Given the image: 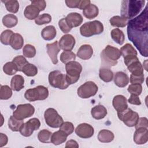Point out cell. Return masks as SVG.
I'll use <instances>...</instances> for the list:
<instances>
[{"instance_id": "cell-1", "label": "cell", "mask_w": 148, "mask_h": 148, "mask_svg": "<svg viewBox=\"0 0 148 148\" xmlns=\"http://www.w3.org/2000/svg\"><path fill=\"white\" fill-rule=\"evenodd\" d=\"M127 24L129 40L134 43L142 56L147 57V6L138 16L129 20Z\"/></svg>"}, {"instance_id": "cell-2", "label": "cell", "mask_w": 148, "mask_h": 148, "mask_svg": "<svg viewBox=\"0 0 148 148\" xmlns=\"http://www.w3.org/2000/svg\"><path fill=\"white\" fill-rule=\"evenodd\" d=\"M145 1L125 0L121 2V17L131 19L136 16L142 10L145 5Z\"/></svg>"}, {"instance_id": "cell-3", "label": "cell", "mask_w": 148, "mask_h": 148, "mask_svg": "<svg viewBox=\"0 0 148 148\" xmlns=\"http://www.w3.org/2000/svg\"><path fill=\"white\" fill-rule=\"evenodd\" d=\"M121 56V53L119 49L107 45L101 53L102 67L109 68L116 65Z\"/></svg>"}, {"instance_id": "cell-4", "label": "cell", "mask_w": 148, "mask_h": 148, "mask_svg": "<svg viewBox=\"0 0 148 148\" xmlns=\"http://www.w3.org/2000/svg\"><path fill=\"white\" fill-rule=\"evenodd\" d=\"M103 31V25L98 20L86 22L80 28V34L84 37L99 35Z\"/></svg>"}, {"instance_id": "cell-5", "label": "cell", "mask_w": 148, "mask_h": 148, "mask_svg": "<svg viewBox=\"0 0 148 148\" xmlns=\"http://www.w3.org/2000/svg\"><path fill=\"white\" fill-rule=\"evenodd\" d=\"M65 69L66 72V79L69 85L77 82L79 79L80 74L82 71V66L81 64L75 61H71L65 65Z\"/></svg>"}, {"instance_id": "cell-6", "label": "cell", "mask_w": 148, "mask_h": 148, "mask_svg": "<svg viewBox=\"0 0 148 148\" xmlns=\"http://www.w3.org/2000/svg\"><path fill=\"white\" fill-rule=\"evenodd\" d=\"M48 96L49 90L47 88L43 86H38L35 88L28 89L24 94L25 98L30 102L45 100Z\"/></svg>"}, {"instance_id": "cell-7", "label": "cell", "mask_w": 148, "mask_h": 148, "mask_svg": "<svg viewBox=\"0 0 148 148\" xmlns=\"http://www.w3.org/2000/svg\"><path fill=\"white\" fill-rule=\"evenodd\" d=\"M49 82L51 86L61 90L66 89L69 86L66 75L62 73L58 70L53 71L49 73Z\"/></svg>"}, {"instance_id": "cell-8", "label": "cell", "mask_w": 148, "mask_h": 148, "mask_svg": "<svg viewBox=\"0 0 148 148\" xmlns=\"http://www.w3.org/2000/svg\"><path fill=\"white\" fill-rule=\"evenodd\" d=\"M46 123L51 128H58L64 123L63 119L54 108H48L44 113Z\"/></svg>"}, {"instance_id": "cell-9", "label": "cell", "mask_w": 148, "mask_h": 148, "mask_svg": "<svg viewBox=\"0 0 148 148\" xmlns=\"http://www.w3.org/2000/svg\"><path fill=\"white\" fill-rule=\"evenodd\" d=\"M124 59V63L131 75H141L143 74V68L137 56H127Z\"/></svg>"}, {"instance_id": "cell-10", "label": "cell", "mask_w": 148, "mask_h": 148, "mask_svg": "<svg viewBox=\"0 0 148 148\" xmlns=\"http://www.w3.org/2000/svg\"><path fill=\"white\" fill-rule=\"evenodd\" d=\"M117 116L121 121L130 127H134L139 118L137 112L133 111L128 108L121 112H117Z\"/></svg>"}, {"instance_id": "cell-11", "label": "cell", "mask_w": 148, "mask_h": 148, "mask_svg": "<svg viewBox=\"0 0 148 148\" xmlns=\"http://www.w3.org/2000/svg\"><path fill=\"white\" fill-rule=\"evenodd\" d=\"M98 90L96 84L91 81H88L81 85L77 90V95L82 98H89L94 96Z\"/></svg>"}, {"instance_id": "cell-12", "label": "cell", "mask_w": 148, "mask_h": 148, "mask_svg": "<svg viewBox=\"0 0 148 148\" xmlns=\"http://www.w3.org/2000/svg\"><path fill=\"white\" fill-rule=\"evenodd\" d=\"M35 112L34 107L30 103L20 104L13 112V116L17 119L24 120L32 116Z\"/></svg>"}, {"instance_id": "cell-13", "label": "cell", "mask_w": 148, "mask_h": 148, "mask_svg": "<svg viewBox=\"0 0 148 148\" xmlns=\"http://www.w3.org/2000/svg\"><path fill=\"white\" fill-rule=\"evenodd\" d=\"M40 126V122L37 118H32L24 123L20 130V134L25 137L31 136L35 130H37Z\"/></svg>"}, {"instance_id": "cell-14", "label": "cell", "mask_w": 148, "mask_h": 148, "mask_svg": "<svg viewBox=\"0 0 148 148\" xmlns=\"http://www.w3.org/2000/svg\"><path fill=\"white\" fill-rule=\"evenodd\" d=\"M94 128L87 123L79 124L75 129L76 134L80 138L87 139L91 138L94 135Z\"/></svg>"}, {"instance_id": "cell-15", "label": "cell", "mask_w": 148, "mask_h": 148, "mask_svg": "<svg viewBox=\"0 0 148 148\" xmlns=\"http://www.w3.org/2000/svg\"><path fill=\"white\" fill-rule=\"evenodd\" d=\"M75 39L71 34H65L60 39L58 45L64 51H71L75 45Z\"/></svg>"}, {"instance_id": "cell-16", "label": "cell", "mask_w": 148, "mask_h": 148, "mask_svg": "<svg viewBox=\"0 0 148 148\" xmlns=\"http://www.w3.org/2000/svg\"><path fill=\"white\" fill-rule=\"evenodd\" d=\"M148 140V130L147 128L140 127L136 129L134 135V141L137 145H143Z\"/></svg>"}, {"instance_id": "cell-17", "label": "cell", "mask_w": 148, "mask_h": 148, "mask_svg": "<svg viewBox=\"0 0 148 148\" xmlns=\"http://www.w3.org/2000/svg\"><path fill=\"white\" fill-rule=\"evenodd\" d=\"M47 53L50 58L53 64L58 63L57 54L60 52L61 49L58 45V42L56 40L52 43H48L46 45Z\"/></svg>"}, {"instance_id": "cell-18", "label": "cell", "mask_w": 148, "mask_h": 148, "mask_svg": "<svg viewBox=\"0 0 148 148\" xmlns=\"http://www.w3.org/2000/svg\"><path fill=\"white\" fill-rule=\"evenodd\" d=\"M112 104L117 112H121L128 108L127 98L122 95H116L113 99Z\"/></svg>"}, {"instance_id": "cell-19", "label": "cell", "mask_w": 148, "mask_h": 148, "mask_svg": "<svg viewBox=\"0 0 148 148\" xmlns=\"http://www.w3.org/2000/svg\"><path fill=\"white\" fill-rule=\"evenodd\" d=\"M68 25L71 28L79 26L83 22V17L82 15L78 13H69L65 18Z\"/></svg>"}, {"instance_id": "cell-20", "label": "cell", "mask_w": 148, "mask_h": 148, "mask_svg": "<svg viewBox=\"0 0 148 148\" xmlns=\"http://www.w3.org/2000/svg\"><path fill=\"white\" fill-rule=\"evenodd\" d=\"M93 54V49L90 45H83L80 47L77 52V56L79 58L82 60L90 59Z\"/></svg>"}, {"instance_id": "cell-21", "label": "cell", "mask_w": 148, "mask_h": 148, "mask_svg": "<svg viewBox=\"0 0 148 148\" xmlns=\"http://www.w3.org/2000/svg\"><path fill=\"white\" fill-rule=\"evenodd\" d=\"M11 88L15 91H19L24 87V79L20 75H14L10 81Z\"/></svg>"}, {"instance_id": "cell-22", "label": "cell", "mask_w": 148, "mask_h": 148, "mask_svg": "<svg viewBox=\"0 0 148 148\" xmlns=\"http://www.w3.org/2000/svg\"><path fill=\"white\" fill-rule=\"evenodd\" d=\"M114 82L119 87H124L129 83L128 75L123 72H117L114 77Z\"/></svg>"}, {"instance_id": "cell-23", "label": "cell", "mask_w": 148, "mask_h": 148, "mask_svg": "<svg viewBox=\"0 0 148 148\" xmlns=\"http://www.w3.org/2000/svg\"><path fill=\"white\" fill-rule=\"evenodd\" d=\"M107 113L106 108L101 105H96L91 110V114L92 117L96 120L103 119L106 116Z\"/></svg>"}, {"instance_id": "cell-24", "label": "cell", "mask_w": 148, "mask_h": 148, "mask_svg": "<svg viewBox=\"0 0 148 148\" xmlns=\"http://www.w3.org/2000/svg\"><path fill=\"white\" fill-rule=\"evenodd\" d=\"M99 10L94 4L90 3L87 5L83 10V14L88 19H92L98 15Z\"/></svg>"}, {"instance_id": "cell-25", "label": "cell", "mask_w": 148, "mask_h": 148, "mask_svg": "<svg viewBox=\"0 0 148 148\" xmlns=\"http://www.w3.org/2000/svg\"><path fill=\"white\" fill-rule=\"evenodd\" d=\"M40 12L39 9L36 6L29 5L26 6L24 12V14L28 20H35L38 17Z\"/></svg>"}, {"instance_id": "cell-26", "label": "cell", "mask_w": 148, "mask_h": 148, "mask_svg": "<svg viewBox=\"0 0 148 148\" xmlns=\"http://www.w3.org/2000/svg\"><path fill=\"white\" fill-rule=\"evenodd\" d=\"M67 136L65 133L60 130L52 134L50 142L54 145H59L66 141Z\"/></svg>"}, {"instance_id": "cell-27", "label": "cell", "mask_w": 148, "mask_h": 148, "mask_svg": "<svg viewBox=\"0 0 148 148\" xmlns=\"http://www.w3.org/2000/svg\"><path fill=\"white\" fill-rule=\"evenodd\" d=\"M57 34L56 28L53 25H49L45 27L41 32L42 37L46 40L53 39Z\"/></svg>"}, {"instance_id": "cell-28", "label": "cell", "mask_w": 148, "mask_h": 148, "mask_svg": "<svg viewBox=\"0 0 148 148\" xmlns=\"http://www.w3.org/2000/svg\"><path fill=\"white\" fill-rule=\"evenodd\" d=\"M23 44L24 39L23 36L18 33H14L10 42L11 47L14 50H20L23 47Z\"/></svg>"}, {"instance_id": "cell-29", "label": "cell", "mask_w": 148, "mask_h": 148, "mask_svg": "<svg viewBox=\"0 0 148 148\" xmlns=\"http://www.w3.org/2000/svg\"><path fill=\"white\" fill-rule=\"evenodd\" d=\"M114 134L108 130H101L98 135V139L102 143H109L114 139Z\"/></svg>"}, {"instance_id": "cell-30", "label": "cell", "mask_w": 148, "mask_h": 148, "mask_svg": "<svg viewBox=\"0 0 148 148\" xmlns=\"http://www.w3.org/2000/svg\"><path fill=\"white\" fill-rule=\"evenodd\" d=\"M24 124V120H19L11 116L8 121V127L12 131L14 132L20 131L21 127Z\"/></svg>"}, {"instance_id": "cell-31", "label": "cell", "mask_w": 148, "mask_h": 148, "mask_svg": "<svg viewBox=\"0 0 148 148\" xmlns=\"http://www.w3.org/2000/svg\"><path fill=\"white\" fill-rule=\"evenodd\" d=\"M99 76L103 82H110L113 79V73L109 68L101 67L99 69Z\"/></svg>"}, {"instance_id": "cell-32", "label": "cell", "mask_w": 148, "mask_h": 148, "mask_svg": "<svg viewBox=\"0 0 148 148\" xmlns=\"http://www.w3.org/2000/svg\"><path fill=\"white\" fill-rule=\"evenodd\" d=\"M110 35L112 39L117 43L121 45L125 40V36L123 32L119 28H115L112 30Z\"/></svg>"}, {"instance_id": "cell-33", "label": "cell", "mask_w": 148, "mask_h": 148, "mask_svg": "<svg viewBox=\"0 0 148 148\" xmlns=\"http://www.w3.org/2000/svg\"><path fill=\"white\" fill-rule=\"evenodd\" d=\"M17 23V17L13 14H6L2 18V23L7 28H12L16 26Z\"/></svg>"}, {"instance_id": "cell-34", "label": "cell", "mask_w": 148, "mask_h": 148, "mask_svg": "<svg viewBox=\"0 0 148 148\" xmlns=\"http://www.w3.org/2000/svg\"><path fill=\"white\" fill-rule=\"evenodd\" d=\"M111 25L115 27H124L127 25L128 20L119 16H114L112 17L110 20Z\"/></svg>"}, {"instance_id": "cell-35", "label": "cell", "mask_w": 148, "mask_h": 148, "mask_svg": "<svg viewBox=\"0 0 148 148\" xmlns=\"http://www.w3.org/2000/svg\"><path fill=\"white\" fill-rule=\"evenodd\" d=\"M121 56L124 58L129 56H137L138 53L134 47L130 43H126L124 46L121 47L120 50Z\"/></svg>"}, {"instance_id": "cell-36", "label": "cell", "mask_w": 148, "mask_h": 148, "mask_svg": "<svg viewBox=\"0 0 148 148\" xmlns=\"http://www.w3.org/2000/svg\"><path fill=\"white\" fill-rule=\"evenodd\" d=\"M5 5V7L6 10L13 13H16L18 12L19 9V3L16 0H9V1H3Z\"/></svg>"}, {"instance_id": "cell-37", "label": "cell", "mask_w": 148, "mask_h": 148, "mask_svg": "<svg viewBox=\"0 0 148 148\" xmlns=\"http://www.w3.org/2000/svg\"><path fill=\"white\" fill-rule=\"evenodd\" d=\"M76 59V55L71 51H64L60 55V61L66 64L67 63L75 61Z\"/></svg>"}, {"instance_id": "cell-38", "label": "cell", "mask_w": 148, "mask_h": 148, "mask_svg": "<svg viewBox=\"0 0 148 148\" xmlns=\"http://www.w3.org/2000/svg\"><path fill=\"white\" fill-rule=\"evenodd\" d=\"M3 71L8 75H14L18 71L16 65L13 61L6 62L3 66Z\"/></svg>"}, {"instance_id": "cell-39", "label": "cell", "mask_w": 148, "mask_h": 148, "mask_svg": "<svg viewBox=\"0 0 148 148\" xmlns=\"http://www.w3.org/2000/svg\"><path fill=\"white\" fill-rule=\"evenodd\" d=\"M52 133L47 130H42L38 134V138L40 142L50 143Z\"/></svg>"}, {"instance_id": "cell-40", "label": "cell", "mask_w": 148, "mask_h": 148, "mask_svg": "<svg viewBox=\"0 0 148 148\" xmlns=\"http://www.w3.org/2000/svg\"><path fill=\"white\" fill-rule=\"evenodd\" d=\"M22 72L27 76H34L38 73V68L35 65L28 63L23 68Z\"/></svg>"}, {"instance_id": "cell-41", "label": "cell", "mask_w": 148, "mask_h": 148, "mask_svg": "<svg viewBox=\"0 0 148 148\" xmlns=\"http://www.w3.org/2000/svg\"><path fill=\"white\" fill-rule=\"evenodd\" d=\"M12 89L7 85L1 86L0 89V99L6 100L9 99L12 95Z\"/></svg>"}, {"instance_id": "cell-42", "label": "cell", "mask_w": 148, "mask_h": 148, "mask_svg": "<svg viewBox=\"0 0 148 148\" xmlns=\"http://www.w3.org/2000/svg\"><path fill=\"white\" fill-rule=\"evenodd\" d=\"M17 66L18 71H21L23 68L27 64H28V61L25 59V58L23 56H17L15 57L12 61Z\"/></svg>"}, {"instance_id": "cell-43", "label": "cell", "mask_w": 148, "mask_h": 148, "mask_svg": "<svg viewBox=\"0 0 148 148\" xmlns=\"http://www.w3.org/2000/svg\"><path fill=\"white\" fill-rule=\"evenodd\" d=\"M14 34L12 31L10 29H6L3 31L1 34V42L5 45H10L11 38Z\"/></svg>"}, {"instance_id": "cell-44", "label": "cell", "mask_w": 148, "mask_h": 148, "mask_svg": "<svg viewBox=\"0 0 148 148\" xmlns=\"http://www.w3.org/2000/svg\"><path fill=\"white\" fill-rule=\"evenodd\" d=\"M23 53L24 56L27 58H32L36 54V49L34 46L27 44L24 46Z\"/></svg>"}, {"instance_id": "cell-45", "label": "cell", "mask_w": 148, "mask_h": 148, "mask_svg": "<svg viewBox=\"0 0 148 148\" xmlns=\"http://www.w3.org/2000/svg\"><path fill=\"white\" fill-rule=\"evenodd\" d=\"M51 21V16L47 13H44L39 16L35 20V22L38 25H43L48 24Z\"/></svg>"}, {"instance_id": "cell-46", "label": "cell", "mask_w": 148, "mask_h": 148, "mask_svg": "<svg viewBox=\"0 0 148 148\" xmlns=\"http://www.w3.org/2000/svg\"><path fill=\"white\" fill-rule=\"evenodd\" d=\"M60 130L65 133L67 136H68L72 134L74 131V125L71 122H64L60 127Z\"/></svg>"}, {"instance_id": "cell-47", "label": "cell", "mask_w": 148, "mask_h": 148, "mask_svg": "<svg viewBox=\"0 0 148 148\" xmlns=\"http://www.w3.org/2000/svg\"><path fill=\"white\" fill-rule=\"evenodd\" d=\"M127 90L131 94L139 95L142 91V87L139 84H131L128 86Z\"/></svg>"}, {"instance_id": "cell-48", "label": "cell", "mask_w": 148, "mask_h": 148, "mask_svg": "<svg viewBox=\"0 0 148 148\" xmlns=\"http://www.w3.org/2000/svg\"><path fill=\"white\" fill-rule=\"evenodd\" d=\"M58 26L60 29L62 31V32L64 34H66L69 32L72 29V28L67 24L65 18H62L59 20Z\"/></svg>"}, {"instance_id": "cell-49", "label": "cell", "mask_w": 148, "mask_h": 148, "mask_svg": "<svg viewBox=\"0 0 148 148\" xmlns=\"http://www.w3.org/2000/svg\"><path fill=\"white\" fill-rule=\"evenodd\" d=\"M130 83L131 84H141L145 80L144 75H133L130 76Z\"/></svg>"}, {"instance_id": "cell-50", "label": "cell", "mask_w": 148, "mask_h": 148, "mask_svg": "<svg viewBox=\"0 0 148 148\" xmlns=\"http://www.w3.org/2000/svg\"><path fill=\"white\" fill-rule=\"evenodd\" d=\"M31 5L36 6L40 11L44 10L46 6V1L44 0H40V1H31Z\"/></svg>"}, {"instance_id": "cell-51", "label": "cell", "mask_w": 148, "mask_h": 148, "mask_svg": "<svg viewBox=\"0 0 148 148\" xmlns=\"http://www.w3.org/2000/svg\"><path fill=\"white\" fill-rule=\"evenodd\" d=\"M135 126L136 129H137L138 128H140V127H144V128H147V127H148L147 119L145 117L139 118L138 121Z\"/></svg>"}, {"instance_id": "cell-52", "label": "cell", "mask_w": 148, "mask_h": 148, "mask_svg": "<svg viewBox=\"0 0 148 148\" xmlns=\"http://www.w3.org/2000/svg\"><path fill=\"white\" fill-rule=\"evenodd\" d=\"M128 101L130 103L135 105H140L141 104V101L138 97V95L135 94H131Z\"/></svg>"}, {"instance_id": "cell-53", "label": "cell", "mask_w": 148, "mask_h": 148, "mask_svg": "<svg viewBox=\"0 0 148 148\" xmlns=\"http://www.w3.org/2000/svg\"><path fill=\"white\" fill-rule=\"evenodd\" d=\"M80 0H66L65 3L70 8H78Z\"/></svg>"}, {"instance_id": "cell-54", "label": "cell", "mask_w": 148, "mask_h": 148, "mask_svg": "<svg viewBox=\"0 0 148 148\" xmlns=\"http://www.w3.org/2000/svg\"><path fill=\"white\" fill-rule=\"evenodd\" d=\"M8 136L3 134V133H1L0 134V147H2L3 146L6 145L8 143Z\"/></svg>"}, {"instance_id": "cell-55", "label": "cell", "mask_w": 148, "mask_h": 148, "mask_svg": "<svg viewBox=\"0 0 148 148\" xmlns=\"http://www.w3.org/2000/svg\"><path fill=\"white\" fill-rule=\"evenodd\" d=\"M65 147H72V148H77L79 147V145L77 143V142L73 139L69 140H68L66 143V145H65Z\"/></svg>"}, {"instance_id": "cell-56", "label": "cell", "mask_w": 148, "mask_h": 148, "mask_svg": "<svg viewBox=\"0 0 148 148\" xmlns=\"http://www.w3.org/2000/svg\"><path fill=\"white\" fill-rule=\"evenodd\" d=\"M90 4V0H83L80 1L78 9H84L87 5Z\"/></svg>"}]
</instances>
